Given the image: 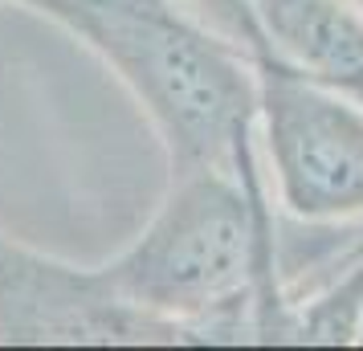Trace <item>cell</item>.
<instances>
[{"label": "cell", "mask_w": 363, "mask_h": 351, "mask_svg": "<svg viewBox=\"0 0 363 351\" xmlns=\"http://www.w3.org/2000/svg\"><path fill=\"white\" fill-rule=\"evenodd\" d=\"M347 4H351V9H355V13L363 17V0H347Z\"/></svg>", "instance_id": "ba28073f"}, {"label": "cell", "mask_w": 363, "mask_h": 351, "mask_svg": "<svg viewBox=\"0 0 363 351\" xmlns=\"http://www.w3.org/2000/svg\"><path fill=\"white\" fill-rule=\"evenodd\" d=\"M9 4H25V9H33V13H41V4H45V0H9Z\"/></svg>", "instance_id": "52a82bcc"}, {"label": "cell", "mask_w": 363, "mask_h": 351, "mask_svg": "<svg viewBox=\"0 0 363 351\" xmlns=\"http://www.w3.org/2000/svg\"><path fill=\"white\" fill-rule=\"evenodd\" d=\"M37 17L78 37L131 90L164 143L167 176L216 167L265 188L253 62L184 0H45Z\"/></svg>", "instance_id": "7a4b0ae2"}, {"label": "cell", "mask_w": 363, "mask_h": 351, "mask_svg": "<svg viewBox=\"0 0 363 351\" xmlns=\"http://www.w3.org/2000/svg\"><path fill=\"white\" fill-rule=\"evenodd\" d=\"M257 139L286 217L330 229L363 221V102L274 57H253Z\"/></svg>", "instance_id": "3957f363"}, {"label": "cell", "mask_w": 363, "mask_h": 351, "mask_svg": "<svg viewBox=\"0 0 363 351\" xmlns=\"http://www.w3.org/2000/svg\"><path fill=\"white\" fill-rule=\"evenodd\" d=\"M196 347L192 335L135 311L102 266H78L0 233V347Z\"/></svg>", "instance_id": "277c9868"}, {"label": "cell", "mask_w": 363, "mask_h": 351, "mask_svg": "<svg viewBox=\"0 0 363 351\" xmlns=\"http://www.w3.org/2000/svg\"><path fill=\"white\" fill-rule=\"evenodd\" d=\"M253 57H274L363 99V17L347 0H253Z\"/></svg>", "instance_id": "5b68a950"}, {"label": "cell", "mask_w": 363, "mask_h": 351, "mask_svg": "<svg viewBox=\"0 0 363 351\" xmlns=\"http://www.w3.org/2000/svg\"><path fill=\"white\" fill-rule=\"evenodd\" d=\"M99 266L123 302L184 327L196 347L286 343L274 204L233 172L167 176L151 221Z\"/></svg>", "instance_id": "6da1fadb"}, {"label": "cell", "mask_w": 363, "mask_h": 351, "mask_svg": "<svg viewBox=\"0 0 363 351\" xmlns=\"http://www.w3.org/2000/svg\"><path fill=\"white\" fill-rule=\"evenodd\" d=\"M204 25H213L220 37H229L237 50L253 57L257 53V25H253V0H184Z\"/></svg>", "instance_id": "8992f818"}]
</instances>
